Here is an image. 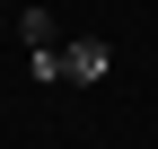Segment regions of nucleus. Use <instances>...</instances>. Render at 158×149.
Returning a JSON list of instances; mask_svg holds the SVG:
<instances>
[{"instance_id":"nucleus-1","label":"nucleus","mask_w":158,"mask_h":149,"mask_svg":"<svg viewBox=\"0 0 158 149\" xmlns=\"http://www.w3.org/2000/svg\"><path fill=\"white\" fill-rule=\"evenodd\" d=\"M106 70H114V53L97 44V35H70V44H53V79H62V88H97Z\"/></svg>"},{"instance_id":"nucleus-2","label":"nucleus","mask_w":158,"mask_h":149,"mask_svg":"<svg viewBox=\"0 0 158 149\" xmlns=\"http://www.w3.org/2000/svg\"><path fill=\"white\" fill-rule=\"evenodd\" d=\"M18 44H27V53H53V9L27 0V9H18Z\"/></svg>"}]
</instances>
